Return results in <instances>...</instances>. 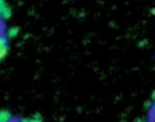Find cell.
<instances>
[{
    "label": "cell",
    "mask_w": 155,
    "mask_h": 122,
    "mask_svg": "<svg viewBox=\"0 0 155 122\" xmlns=\"http://www.w3.org/2000/svg\"><path fill=\"white\" fill-rule=\"evenodd\" d=\"M18 34H20V28H18V26H11V28H8V31H6V37H8L9 40L15 38Z\"/></svg>",
    "instance_id": "obj_1"
},
{
    "label": "cell",
    "mask_w": 155,
    "mask_h": 122,
    "mask_svg": "<svg viewBox=\"0 0 155 122\" xmlns=\"http://www.w3.org/2000/svg\"><path fill=\"white\" fill-rule=\"evenodd\" d=\"M0 122H12V114L8 110H0Z\"/></svg>",
    "instance_id": "obj_2"
},
{
    "label": "cell",
    "mask_w": 155,
    "mask_h": 122,
    "mask_svg": "<svg viewBox=\"0 0 155 122\" xmlns=\"http://www.w3.org/2000/svg\"><path fill=\"white\" fill-rule=\"evenodd\" d=\"M20 122H43V119L40 114H35L32 117H23V119H20Z\"/></svg>",
    "instance_id": "obj_3"
},
{
    "label": "cell",
    "mask_w": 155,
    "mask_h": 122,
    "mask_svg": "<svg viewBox=\"0 0 155 122\" xmlns=\"http://www.w3.org/2000/svg\"><path fill=\"white\" fill-rule=\"evenodd\" d=\"M8 53H9V46H6V47H0V61L5 59Z\"/></svg>",
    "instance_id": "obj_4"
},
{
    "label": "cell",
    "mask_w": 155,
    "mask_h": 122,
    "mask_svg": "<svg viewBox=\"0 0 155 122\" xmlns=\"http://www.w3.org/2000/svg\"><path fill=\"white\" fill-rule=\"evenodd\" d=\"M8 41H9V38L5 37V35H2V37H0V47H6L8 46Z\"/></svg>",
    "instance_id": "obj_5"
},
{
    "label": "cell",
    "mask_w": 155,
    "mask_h": 122,
    "mask_svg": "<svg viewBox=\"0 0 155 122\" xmlns=\"http://www.w3.org/2000/svg\"><path fill=\"white\" fill-rule=\"evenodd\" d=\"M149 114H150V117L155 119V101H152V104L149 107Z\"/></svg>",
    "instance_id": "obj_6"
},
{
    "label": "cell",
    "mask_w": 155,
    "mask_h": 122,
    "mask_svg": "<svg viewBox=\"0 0 155 122\" xmlns=\"http://www.w3.org/2000/svg\"><path fill=\"white\" fill-rule=\"evenodd\" d=\"M150 101H155V90H153L152 95H150Z\"/></svg>",
    "instance_id": "obj_7"
},
{
    "label": "cell",
    "mask_w": 155,
    "mask_h": 122,
    "mask_svg": "<svg viewBox=\"0 0 155 122\" xmlns=\"http://www.w3.org/2000/svg\"><path fill=\"white\" fill-rule=\"evenodd\" d=\"M3 5H6V0H0V8H2Z\"/></svg>",
    "instance_id": "obj_8"
},
{
    "label": "cell",
    "mask_w": 155,
    "mask_h": 122,
    "mask_svg": "<svg viewBox=\"0 0 155 122\" xmlns=\"http://www.w3.org/2000/svg\"><path fill=\"white\" fill-rule=\"evenodd\" d=\"M135 122H146V120H143V119H137Z\"/></svg>",
    "instance_id": "obj_9"
},
{
    "label": "cell",
    "mask_w": 155,
    "mask_h": 122,
    "mask_svg": "<svg viewBox=\"0 0 155 122\" xmlns=\"http://www.w3.org/2000/svg\"><path fill=\"white\" fill-rule=\"evenodd\" d=\"M2 35H3V34H2V32H0V37H2Z\"/></svg>",
    "instance_id": "obj_10"
}]
</instances>
